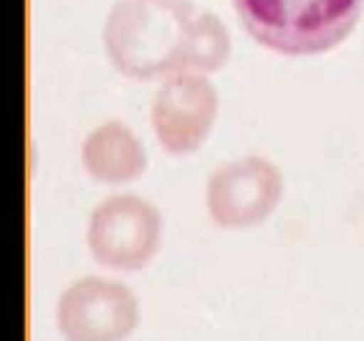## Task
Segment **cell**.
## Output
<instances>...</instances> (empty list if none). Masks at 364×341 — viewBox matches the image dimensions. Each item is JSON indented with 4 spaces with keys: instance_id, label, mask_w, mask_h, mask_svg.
Instances as JSON below:
<instances>
[{
    "instance_id": "6da1fadb",
    "label": "cell",
    "mask_w": 364,
    "mask_h": 341,
    "mask_svg": "<svg viewBox=\"0 0 364 341\" xmlns=\"http://www.w3.org/2000/svg\"><path fill=\"white\" fill-rule=\"evenodd\" d=\"M102 40L112 66L134 81L185 71L210 74L230 56L223 21L193 0H117Z\"/></svg>"
},
{
    "instance_id": "7a4b0ae2",
    "label": "cell",
    "mask_w": 364,
    "mask_h": 341,
    "mask_svg": "<svg viewBox=\"0 0 364 341\" xmlns=\"http://www.w3.org/2000/svg\"><path fill=\"white\" fill-rule=\"evenodd\" d=\"M364 0H233L256 43L286 56L329 51L352 33Z\"/></svg>"
},
{
    "instance_id": "3957f363",
    "label": "cell",
    "mask_w": 364,
    "mask_h": 341,
    "mask_svg": "<svg viewBox=\"0 0 364 341\" xmlns=\"http://www.w3.org/2000/svg\"><path fill=\"white\" fill-rule=\"evenodd\" d=\"M162 217L139 195H112L91 210L86 245L94 261L112 271H139L157 253Z\"/></svg>"
},
{
    "instance_id": "277c9868",
    "label": "cell",
    "mask_w": 364,
    "mask_h": 341,
    "mask_svg": "<svg viewBox=\"0 0 364 341\" xmlns=\"http://www.w3.org/2000/svg\"><path fill=\"white\" fill-rule=\"evenodd\" d=\"M284 177L266 157L250 154L213 170L205 185L208 215L218 227L240 230L263 222L281 200Z\"/></svg>"
},
{
    "instance_id": "5b68a950",
    "label": "cell",
    "mask_w": 364,
    "mask_h": 341,
    "mask_svg": "<svg viewBox=\"0 0 364 341\" xmlns=\"http://www.w3.org/2000/svg\"><path fill=\"white\" fill-rule=\"evenodd\" d=\"M136 298L119 281L86 276L58 298L56 324L66 341H124L134 331Z\"/></svg>"
},
{
    "instance_id": "8992f818",
    "label": "cell",
    "mask_w": 364,
    "mask_h": 341,
    "mask_svg": "<svg viewBox=\"0 0 364 341\" xmlns=\"http://www.w3.org/2000/svg\"><path fill=\"white\" fill-rule=\"evenodd\" d=\"M218 117V91L203 74L167 76L157 86L149 107V121L157 142L170 154L195 152L205 142Z\"/></svg>"
},
{
    "instance_id": "52a82bcc",
    "label": "cell",
    "mask_w": 364,
    "mask_h": 341,
    "mask_svg": "<svg viewBox=\"0 0 364 341\" xmlns=\"http://www.w3.org/2000/svg\"><path fill=\"white\" fill-rule=\"evenodd\" d=\"M81 165L97 182L122 185L147 170V154L129 126L122 121H104L86 134L81 144Z\"/></svg>"
}]
</instances>
